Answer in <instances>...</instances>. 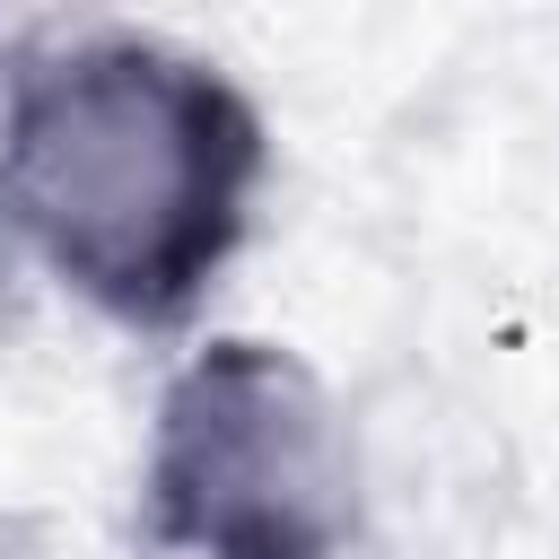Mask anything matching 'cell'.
<instances>
[{"mask_svg": "<svg viewBox=\"0 0 559 559\" xmlns=\"http://www.w3.org/2000/svg\"><path fill=\"white\" fill-rule=\"evenodd\" d=\"M271 183L253 87L166 26L44 17L0 35V236L131 341H183Z\"/></svg>", "mask_w": 559, "mask_h": 559, "instance_id": "6da1fadb", "label": "cell"}, {"mask_svg": "<svg viewBox=\"0 0 559 559\" xmlns=\"http://www.w3.org/2000/svg\"><path fill=\"white\" fill-rule=\"evenodd\" d=\"M140 542L157 559H358V437L314 358L262 332L175 349L140 437Z\"/></svg>", "mask_w": 559, "mask_h": 559, "instance_id": "7a4b0ae2", "label": "cell"}, {"mask_svg": "<svg viewBox=\"0 0 559 559\" xmlns=\"http://www.w3.org/2000/svg\"><path fill=\"white\" fill-rule=\"evenodd\" d=\"M0 271H17V253H9V236H0Z\"/></svg>", "mask_w": 559, "mask_h": 559, "instance_id": "3957f363", "label": "cell"}]
</instances>
